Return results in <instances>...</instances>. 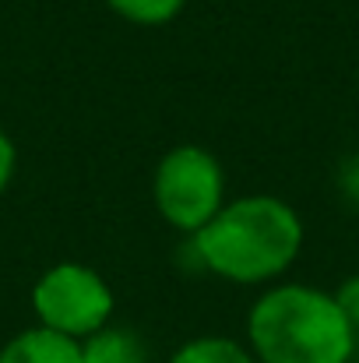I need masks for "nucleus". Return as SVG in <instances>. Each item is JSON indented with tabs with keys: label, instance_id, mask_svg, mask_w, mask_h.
<instances>
[{
	"label": "nucleus",
	"instance_id": "obj_5",
	"mask_svg": "<svg viewBox=\"0 0 359 363\" xmlns=\"http://www.w3.org/2000/svg\"><path fill=\"white\" fill-rule=\"evenodd\" d=\"M0 363H81V342L35 325L0 350Z\"/></svg>",
	"mask_w": 359,
	"mask_h": 363
},
{
	"label": "nucleus",
	"instance_id": "obj_11",
	"mask_svg": "<svg viewBox=\"0 0 359 363\" xmlns=\"http://www.w3.org/2000/svg\"><path fill=\"white\" fill-rule=\"evenodd\" d=\"M346 191L353 198H359V159H353V166L346 169Z\"/></svg>",
	"mask_w": 359,
	"mask_h": 363
},
{
	"label": "nucleus",
	"instance_id": "obj_8",
	"mask_svg": "<svg viewBox=\"0 0 359 363\" xmlns=\"http://www.w3.org/2000/svg\"><path fill=\"white\" fill-rule=\"evenodd\" d=\"M106 4L134 25H166L183 11L187 0H106Z\"/></svg>",
	"mask_w": 359,
	"mask_h": 363
},
{
	"label": "nucleus",
	"instance_id": "obj_1",
	"mask_svg": "<svg viewBox=\"0 0 359 363\" xmlns=\"http://www.w3.org/2000/svg\"><path fill=\"white\" fill-rule=\"evenodd\" d=\"M303 250V219L271 194L226 201L219 216L194 233V254L208 272L239 286L278 279Z\"/></svg>",
	"mask_w": 359,
	"mask_h": 363
},
{
	"label": "nucleus",
	"instance_id": "obj_7",
	"mask_svg": "<svg viewBox=\"0 0 359 363\" xmlns=\"http://www.w3.org/2000/svg\"><path fill=\"white\" fill-rule=\"evenodd\" d=\"M169 363H257V357L250 353V346H243L237 339L201 335V339L183 342Z\"/></svg>",
	"mask_w": 359,
	"mask_h": 363
},
{
	"label": "nucleus",
	"instance_id": "obj_6",
	"mask_svg": "<svg viewBox=\"0 0 359 363\" xmlns=\"http://www.w3.org/2000/svg\"><path fill=\"white\" fill-rule=\"evenodd\" d=\"M81 363H148V350L141 335L106 325L96 335L81 339Z\"/></svg>",
	"mask_w": 359,
	"mask_h": 363
},
{
	"label": "nucleus",
	"instance_id": "obj_10",
	"mask_svg": "<svg viewBox=\"0 0 359 363\" xmlns=\"http://www.w3.org/2000/svg\"><path fill=\"white\" fill-rule=\"evenodd\" d=\"M14 166H18L14 141L7 138V130H0V194L11 187V180H14Z\"/></svg>",
	"mask_w": 359,
	"mask_h": 363
},
{
	"label": "nucleus",
	"instance_id": "obj_3",
	"mask_svg": "<svg viewBox=\"0 0 359 363\" xmlns=\"http://www.w3.org/2000/svg\"><path fill=\"white\" fill-rule=\"evenodd\" d=\"M152 201H155V212L173 230H183V233L194 237L226 205L222 162L201 145L169 148L155 166Z\"/></svg>",
	"mask_w": 359,
	"mask_h": 363
},
{
	"label": "nucleus",
	"instance_id": "obj_9",
	"mask_svg": "<svg viewBox=\"0 0 359 363\" xmlns=\"http://www.w3.org/2000/svg\"><path fill=\"white\" fill-rule=\"evenodd\" d=\"M335 300H338L342 314L349 318V325L359 332V275H349V279L335 289Z\"/></svg>",
	"mask_w": 359,
	"mask_h": 363
},
{
	"label": "nucleus",
	"instance_id": "obj_2",
	"mask_svg": "<svg viewBox=\"0 0 359 363\" xmlns=\"http://www.w3.org/2000/svg\"><path fill=\"white\" fill-rule=\"evenodd\" d=\"M246 342L257 363H349L356 328L335 293L289 282L257 296L246 314Z\"/></svg>",
	"mask_w": 359,
	"mask_h": 363
},
{
	"label": "nucleus",
	"instance_id": "obj_4",
	"mask_svg": "<svg viewBox=\"0 0 359 363\" xmlns=\"http://www.w3.org/2000/svg\"><path fill=\"white\" fill-rule=\"evenodd\" d=\"M32 311L42 328L81 342L110 325L113 289L96 268L78 261H60L50 272H42L39 282L32 286Z\"/></svg>",
	"mask_w": 359,
	"mask_h": 363
},
{
	"label": "nucleus",
	"instance_id": "obj_12",
	"mask_svg": "<svg viewBox=\"0 0 359 363\" xmlns=\"http://www.w3.org/2000/svg\"><path fill=\"white\" fill-rule=\"evenodd\" d=\"M356 82H359V71H356Z\"/></svg>",
	"mask_w": 359,
	"mask_h": 363
}]
</instances>
